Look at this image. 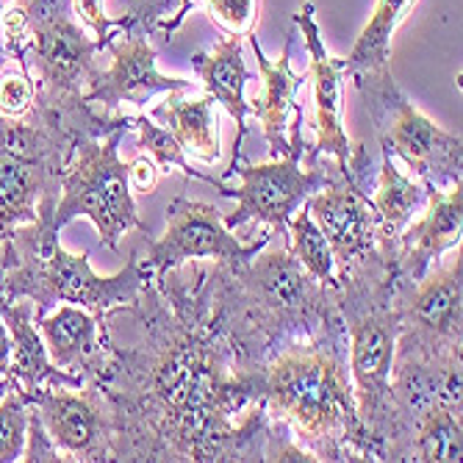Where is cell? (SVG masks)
<instances>
[{"mask_svg": "<svg viewBox=\"0 0 463 463\" xmlns=\"http://www.w3.org/2000/svg\"><path fill=\"white\" fill-rule=\"evenodd\" d=\"M25 449H23V458L20 460H28V463H36V460H64L61 452L56 449V444L51 441L48 430L42 428L39 416L28 408V433H25Z\"/></svg>", "mask_w": 463, "mask_h": 463, "instance_id": "obj_31", "label": "cell"}, {"mask_svg": "<svg viewBox=\"0 0 463 463\" xmlns=\"http://www.w3.org/2000/svg\"><path fill=\"white\" fill-rule=\"evenodd\" d=\"M244 36L228 33L217 42L214 51L194 53L192 67L203 80L205 95L214 103H220L233 119H236V139H233V161L241 158V139L247 134V117L252 114V106L244 100L247 80H256L244 67Z\"/></svg>", "mask_w": 463, "mask_h": 463, "instance_id": "obj_22", "label": "cell"}, {"mask_svg": "<svg viewBox=\"0 0 463 463\" xmlns=\"http://www.w3.org/2000/svg\"><path fill=\"white\" fill-rule=\"evenodd\" d=\"M170 4L145 9L128 28H122L117 36L119 42H109L111 67L103 72L95 87L83 95L92 106H103V114H111L119 106H145L156 95L166 92H194V80L164 75L156 67V48L150 45V33L161 23V14Z\"/></svg>", "mask_w": 463, "mask_h": 463, "instance_id": "obj_13", "label": "cell"}, {"mask_svg": "<svg viewBox=\"0 0 463 463\" xmlns=\"http://www.w3.org/2000/svg\"><path fill=\"white\" fill-rule=\"evenodd\" d=\"M158 181H161V170L156 166V161L145 153H139L131 164H128V184H131V192H139V194H153L158 189Z\"/></svg>", "mask_w": 463, "mask_h": 463, "instance_id": "obj_32", "label": "cell"}, {"mask_svg": "<svg viewBox=\"0 0 463 463\" xmlns=\"http://www.w3.org/2000/svg\"><path fill=\"white\" fill-rule=\"evenodd\" d=\"M25 433H28V402L14 381L12 389L0 397V463H12L23 458Z\"/></svg>", "mask_w": 463, "mask_h": 463, "instance_id": "obj_28", "label": "cell"}, {"mask_svg": "<svg viewBox=\"0 0 463 463\" xmlns=\"http://www.w3.org/2000/svg\"><path fill=\"white\" fill-rule=\"evenodd\" d=\"M131 128L139 131V145H137V150L145 153V156H150L161 173L181 170L186 181H203V184H208V186H214L222 197H228L231 186H228L222 178H212V175H205V173L194 170V166L186 161V153H184V147L178 145V139H175L170 131H166V128H161V125H156L153 117H147V114H134V117H131Z\"/></svg>", "mask_w": 463, "mask_h": 463, "instance_id": "obj_26", "label": "cell"}, {"mask_svg": "<svg viewBox=\"0 0 463 463\" xmlns=\"http://www.w3.org/2000/svg\"><path fill=\"white\" fill-rule=\"evenodd\" d=\"M117 311L137 322L139 339H111L95 377L114 419L111 460H264L272 416L236 381L212 267L186 261L147 278L137 303Z\"/></svg>", "mask_w": 463, "mask_h": 463, "instance_id": "obj_1", "label": "cell"}, {"mask_svg": "<svg viewBox=\"0 0 463 463\" xmlns=\"http://www.w3.org/2000/svg\"><path fill=\"white\" fill-rule=\"evenodd\" d=\"M128 125L125 114H61L33 103L23 117L0 114V244L36 220L45 197H59L67 164L80 139H100Z\"/></svg>", "mask_w": 463, "mask_h": 463, "instance_id": "obj_6", "label": "cell"}, {"mask_svg": "<svg viewBox=\"0 0 463 463\" xmlns=\"http://www.w3.org/2000/svg\"><path fill=\"white\" fill-rule=\"evenodd\" d=\"M12 383H14V377H12V374H0V397H4V394L12 389Z\"/></svg>", "mask_w": 463, "mask_h": 463, "instance_id": "obj_35", "label": "cell"}, {"mask_svg": "<svg viewBox=\"0 0 463 463\" xmlns=\"http://www.w3.org/2000/svg\"><path fill=\"white\" fill-rule=\"evenodd\" d=\"M0 314L12 335V369L9 374L17 381L23 392H33L36 386H64L78 389L87 381L80 374L59 369L45 347V339L33 322V303L28 298L0 303Z\"/></svg>", "mask_w": 463, "mask_h": 463, "instance_id": "obj_20", "label": "cell"}, {"mask_svg": "<svg viewBox=\"0 0 463 463\" xmlns=\"http://www.w3.org/2000/svg\"><path fill=\"white\" fill-rule=\"evenodd\" d=\"M9 369H12V335L4 322V314H0V374H9Z\"/></svg>", "mask_w": 463, "mask_h": 463, "instance_id": "obj_34", "label": "cell"}, {"mask_svg": "<svg viewBox=\"0 0 463 463\" xmlns=\"http://www.w3.org/2000/svg\"><path fill=\"white\" fill-rule=\"evenodd\" d=\"M381 153H383V164H381V173H377V189L369 197V203L374 208L377 247L397 256L402 231L411 225L413 214L422 212L428 205V189L425 184L405 178L397 170L394 156L386 147H381Z\"/></svg>", "mask_w": 463, "mask_h": 463, "instance_id": "obj_23", "label": "cell"}, {"mask_svg": "<svg viewBox=\"0 0 463 463\" xmlns=\"http://www.w3.org/2000/svg\"><path fill=\"white\" fill-rule=\"evenodd\" d=\"M428 189L425 217L411 222L400 236L397 250V275L405 283H416L428 275V269L444 256L449 247H460L463 233V186L452 189Z\"/></svg>", "mask_w": 463, "mask_h": 463, "instance_id": "obj_17", "label": "cell"}, {"mask_svg": "<svg viewBox=\"0 0 463 463\" xmlns=\"http://www.w3.org/2000/svg\"><path fill=\"white\" fill-rule=\"evenodd\" d=\"M366 111L374 125V137L392 156L402 158L425 186H452L463 175V139L447 134L433 119L419 111L397 87L389 64L353 75Z\"/></svg>", "mask_w": 463, "mask_h": 463, "instance_id": "obj_7", "label": "cell"}, {"mask_svg": "<svg viewBox=\"0 0 463 463\" xmlns=\"http://www.w3.org/2000/svg\"><path fill=\"white\" fill-rule=\"evenodd\" d=\"M303 106H294V122H288V150L269 164H244L231 161L222 181L239 175L241 186L231 189L228 197H236L233 214L222 217L225 228H241L247 222H264L275 233L288 236V220L298 208L319 189H325L333 178L335 164L314 161L308 164L306 139H303Z\"/></svg>", "mask_w": 463, "mask_h": 463, "instance_id": "obj_10", "label": "cell"}, {"mask_svg": "<svg viewBox=\"0 0 463 463\" xmlns=\"http://www.w3.org/2000/svg\"><path fill=\"white\" fill-rule=\"evenodd\" d=\"M214 306L233 347V366L269 361L286 345L308 339L339 314L335 291L322 286L288 247L244 264L212 267Z\"/></svg>", "mask_w": 463, "mask_h": 463, "instance_id": "obj_3", "label": "cell"}, {"mask_svg": "<svg viewBox=\"0 0 463 463\" xmlns=\"http://www.w3.org/2000/svg\"><path fill=\"white\" fill-rule=\"evenodd\" d=\"M205 12L233 36H250L259 20V0H205Z\"/></svg>", "mask_w": 463, "mask_h": 463, "instance_id": "obj_29", "label": "cell"}, {"mask_svg": "<svg viewBox=\"0 0 463 463\" xmlns=\"http://www.w3.org/2000/svg\"><path fill=\"white\" fill-rule=\"evenodd\" d=\"M463 347V259L428 269L400 286V335L394 355H460Z\"/></svg>", "mask_w": 463, "mask_h": 463, "instance_id": "obj_11", "label": "cell"}, {"mask_svg": "<svg viewBox=\"0 0 463 463\" xmlns=\"http://www.w3.org/2000/svg\"><path fill=\"white\" fill-rule=\"evenodd\" d=\"M189 12H192V6H189V0H181V6H178V12L170 17V20H161L158 25H156V31H161L166 39H170L181 25H184V20L189 17Z\"/></svg>", "mask_w": 463, "mask_h": 463, "instance_id": "obj_33", "label": "cell"}, {"mask_svg": "<svg viewBox=\"0 0 463 463\" xmlns=\"http://www.w3.org/2000/svg\"><path fill=\"white\" fill-rule=\"evenodd\" d=\"M31 42L25 64L36 75V103L61 114H83L95 109L83 100L100 70L95 56L100 42L75 23L70 0H25Z\"/></svg>", "mask_w": 463, "mask_h": 463, "instance_id": "obj_9", "label": "cell"}, {"mask_svg": "<svg viewBox=\"0 0 463 463\" xmlns=\"http://www.w3.org/2000/svg\"><path fill=\"white\" fill-rule=\"evenodd\" d=\"M23 397L64 460H111V405L95 381H87L78 389L36 386L33 392H23Z\"/></svg>", "mask_w": 463, "mask_h": 463, "instance_id": "obj_14", "label": "cell"}, {"mask_svg": "<svg viewBox=\"0 0 463 463\" xmlns=\"http://www.w3.org/2000/svg\"><path fill=\"white\" fill-rule=\"evenodd\" d=\"M36 103V83L31 72H12L0 78V114L6 117H23Z\"/></svg>", "mask_w": 463, "mask_h": 463, "instance_id": "obj_30", "label": "cell"}, {"mask_svg": "<svg viewBox=\"0 0 463 463\" xmlns=\"http://www.w3.org/2000/svg\"><path fill=\"white\" fill-rule=\"evenodd\" d=\"M252 53H256L259 61V72L264 80L261 95H256V103H252V114H256L264 125V139L269 145L272 156H283L288 150V114L298 106V92L303 90L306 75H298L291 70V48H294V33L286 36V45L278 61H269L259 45V36L252 31L250 36Z\"/></svg>", "mask_w": 463, "mask_h": 463, "instance_id": "obj_21", "label": "cell"}, {"mask_svg": "<svg viewBox=\"0 0 463 463\" xmlns=\"http://www.w3.org/2000/svg\"><path fill=\"white\" fill-rule=\"evenodd\" d=\"M9 4H12V0H0V14H4V9H6Z\"/></svg>", "mask_w": 463, "mask_h": 463, "instance_id": "obj_36", "label": "cell"}, {"mask_svg": "<svg viewBox=\"0 0 463 463\" xmlns=\"http://www.w3.org/2000/svg\"><path fill=\"white\" fill-rule=\"evenodd\" d=\"M241 392L264 402L317 460H381L358 416L342 314L256 366H233Z\"/></svg>", "mask_w": 463, "mask_h": 463, "instance_id": "obj_2", "label": "cell"}, {"mask_svg": "<svg viewBox=\"0 0 463 463\" xmlns=\"http://www.w3.org/2000/svg\"><path fill=\"white\" fill-rule=\"evenodd\" d=\"M36 327L45 339L48 355L59 369L80 374L83 381H95L111 353V339L100 333L95 317L80 308L61 303L53 317L36 319Z\"/></svg>", "mask_w": 463, "mask_h": 463, "instance_id": "obj_18", "label": "cell"}, {"mask_svg": "<svg viewBox=\"0 0 463 463\" xmlns=\"http://www.w3.org/2000/svg\"><path fill=\"white\" fill-rule=\"evenodd\" d=\"M294 25L300 28L306 48L311 56L308 78L314 87V128L317 142L306 147V161L314 164L325 156L335 161L342 173H350L358 178V173L366 164V150H355L347 139L345 122H342V87H345V59H335L327 53L325 42L319 36V25L314 20V4H303V9L294 14Z\"/></svg>", "mask_w": 463, "mask_h": 463, "instance_id": "obj_15", "label": "cell"}, {"mask_svg": "<svg viewBox=\"0 0 463 463\" xmlns=\"http://www.w3.org/2000/svg\"><path fill=\"white\" fill-rule=\"evenodd\" d=\"M200 4H203V0H189V6H192V9H194V6H200Z\"/></svg>", "mask_w": 463, "mask_h": 463, "instance_id": "obj_37", "label": "cell"}, {"mask_svg": "<svg viewBox=\"0 0 463 463\" xmlns=\"http://www.w3.org/2000/svg\"><path fill=\"white\" fill-rule=\"evenodd\" d=\"M463 455V425L460 413L430 405L428 411L394 422L386 433L383 460L402 463H458Z\"/></svg>", "mask_w": 463, "mask_h": 463, "instance_id": "obj_19", "label": "cell"}, {"mask_svg": "<svg viewBox=\"0 0 463 463\" xmlns=\"http://www.w3.org/2000/svg\"><path fill=\"white\" fill-rule=\"evenodd\" d=\"M419 0H377L369 23L355 39L350 56L345 59V75L353 78L364 70L386 67L392 59V36Z\"/></svg>", "mask_w": 463, "mask_h": 463, "instance_id": "obj_25", "label": "cell"}, {"mask_svg": "<svg viewBox=\"0 0 463 463\" xmlns=\"http://www.w3.org/2000/svg\"><path fill=\"white\" fill-rule=\"evenodd\" d=\"M269 241H272V231H264L259 241L241 244L225 228L222 212L217 205L178 197L166 205V231L161 239L147 244V256L142 259V264L150 272V278H161L186 261H200V259L244 264L252 256H259Z\"/></svg>", "mask_w": 463, "mask_h": 463, "instance_id": "obj_12", "label": "cell"}, {"mask_svg": "<svg viewBox=\"0 0 463 463\" xmlns=\"http://www.w3.org/2000/svg\"><path fill=\"white\" fill-rule=\"evenodd\" d=\"M214 100L205 92L200 98H184V92H166L164 103L153 109V119L166 125L184 153H192L203 164H217L222 158L220 134H217V114Z\"/></svg>", "mask_w": 463, "mask_h": 463, "instance_id": "obj_24", "label": "cell"}, {"mask_svg": "<svg viewBox=\"0 0 463 463\" xmlns=\"http://www.w3.org/2000/svg\"><path fill=\"white\" fill-rule=\"evenodd\" d=\"M131 128L122 125L100 139H80L67 164L56 203V228L75 217H87L111 252L128 231H147L128 184V164L119 158V142Z\"/></svg>", "mask_w": 463, "mask_h": 463, "instance_id": "obj_8", "label": "cell"}, {"mask_svg": "<svg viewBox=\"0 0 463 463\" xmlns=\"http://www.w3.org/2000/svg\"><path fill=\"white\" fill-rule=\"evenodd\" d=\"M56 203L59 197H45L36 208V220L20 225L0 244V303L28 298L33 303V322L59 303L80 306L95 317L106 339H111L109 314L137 303L150 272L137 252L117 275H98L87 252H67L59 244L53 220Z\"/></svg>", "mask_w": 463, "mask_h": 463, "instance_id": "obj_4", "label": "cell"}, {"mask_svg": "<svg viewBox=\"0 0 463 463\" xmlns=\"http://www.w3.org/2000/svg\"><path fill=\"white\" fill-rule=\"evenodd\" d=\"M0 278H4V264H0Z\"/></svg>", "mask_w": 463, "mask_h": 463, "instance_id": "obj_39", "label": "cell"}, {"mask_svg": "<svg viewBox=\"0 0 463 463\" xmlns=\"http://www.w3.org/2000/svg\"><path fill=\"white\" fill-rule=\"evenodd\" d=\"M306 208L333 250L335 272L347 269L377 247L374 208L361 192L358 178L342 173L339 166L333 170L330 184L306 200Z\"/></svg>", "mask_w": 463, "mask_h": 463, "instance_id": "obj_16", "label": "cell"}, {"mask_svg": "<svg viewBox=\"0 0 463 463\" xmlns=\"http://www.w3.org/2000/svg\"><path fill=\"white\" fill-rule=\"evenodd\" d=\"M339 306L347 333V364L358 416L383 460V439L392 416V366L400 335L397 256L374 247L347 269L335 272Z\"/></svg>", "mask_w": 463, "mask_h": 463, "instance_id": "obj_5", "label": "cell"}, {"mask_svg": "<svg viewBox=\"0 0 463 463\" xmlns=\"http://www.w3.org/2000/svg\"><path fill=\"white\" fill-rule=\"evenodd\" d=\"M288 250L291 256L298 259L322 286L339 288V278H335V261H333V250L317 222L311 220L306 203L291 214L288 220Z\"/></svg>", "mask_w": 463, "mask_h": 463, "instance_id": "obj_27", "label": "cell"}, {"mask_svg": "<svg viewBox=\"0 0 463 463\" xmlns=\"http://www.w3.org/2000/svg\"><path fill=\"white\" fill-rule=\"evenodd\" d=\"M4 64H6V59H0V70H4Z\"/></svg>", "mask_w": 463, "mask_h": 463, "instance_id": "obj_38", "label": "cell"}]
</instances>
